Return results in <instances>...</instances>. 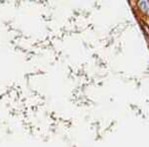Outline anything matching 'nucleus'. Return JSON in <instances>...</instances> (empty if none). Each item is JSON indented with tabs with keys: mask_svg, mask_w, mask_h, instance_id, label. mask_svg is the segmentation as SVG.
Segmentation results:
<instances>
[{
	"mask_svg": "<svg viewBox=\"0 0 149 147\" xmlns=\"http://www.w3.org/2000/svg\"><path fill=\"white\" fill-rule=\"evenodd\" d=\"M139 6H140V8L142 9L144 12H146V13L149 14V2H147V1H140V2H139Z\"/></svg>",
	"mask_w": 149,
	"mask_h": 147,
	"instance_id": "1",
	"label": "nucleus"
}]
</instances>
